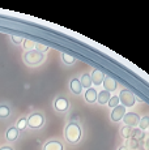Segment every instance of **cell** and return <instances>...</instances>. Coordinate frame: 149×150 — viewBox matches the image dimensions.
I'll return each mask as SVG.
<instances>
[{"label":"cell","instance_id":"d4e9b609","mask_svg":"<svg viewBox=\"0 0 149 150\" xmlns=\"http://www.w3.org/2000/svg\"><path fill=\"white\" fill-rule=\"evenodd\" d=\"M35 48H37V51L38 52H46V51L48 50V47L47 46H45V45H42V43H35Z\"/></svg>","mask_w":149,"mask_h":150},{"label":"cell","instance_id":"9a60e30c","mask_svg":"<svg viewBox=\"0 0 149 150\" xmlns=\"http://www.w3.org/2000/svg\"><path fill=\"white\" fill-rule=\"evenodd\" d=\"M71 90H72V93L74 94H80L82 91V86L81 83H80V81L77 79H73L72 81H71Z\"/></svg>","mask_w":149,"mask_h":150},{"label":"cell","instance_id":"4fadbf2b","mask_svg":"<svg viewBox=\"0 0 149 150\" xmlns=\"http://www.w3.org/2000/svg\"><path fill=\"white\" fill-rule=\"evenodd\" d=\"M132 134H133V128L132 127H128V125H123L120 128V136L126 140L128 138H132Z\"/></svg>","mask_w":149,"mask_h":150},{"label":"cell","instance_id":"3957f363","mask_svg":"<svg viewBox=\"0 0 149 150\" xmlns=\"http://www.w3.org/2000/svg\"><path fill=\"white\" fill-rule=\"evenodd\" d=\"M119 102L122 103V106L124 107H132L136 103V98H135L133 93L128 89H123L120 91V96H119Z\"/></svg>","mask_w":149,"mask_h":150},{"label":"cell","instance_id":"30bf717a","mask_svg":"<svg viewBox=\"0 0 149 150\" xmlns=\"http://www.w3.org/2000/svg\"><path fill=\"white\" fill-rule=\"evenodd\" d=\"M18 136H20V131L16 127H11V128H8V131L5 132V138H7V141H9V142L16 141L17 138H18Z\"/></svg>","mask_w":149,"mask_h":150},{"label":"cell","instance_id":"5bb4252c","mask_svg":"<svg viewBox=\"0 0 149 150\" xmlns=\"http://www.w3.org/2000/svg\"><path fill=\"white\" fill-rule=\"evenodd\" d=\"M110 91H99V94H98V97H97V100H98V103L99 105H107V102L110 100Z\"/></svg>","mask_w":149,"mask_h":150},{"label":"cell","instance_id":"8992f818","mask_svg":"<svg viewBox=\"0 0 149 150\" xmlns=\"http://www.w3.org/2000/svg\"><path fill=\"white\" fill-rule=\"evenodd\" d=\"M124 115H126V107L119 105V106H116L115 108H113V111H111V114H110V119L113 120V122H120V120H123Z\"/></svg>","mask_w":149,"mask_h":150},{"label":"cell","instance_id":"6da1fadb","mask_svg":"<svg viewBox=\"0 0 149 150\" xmlns=\"http://www.w3.org/2000/svg\"><path fill=\"white\" fill-rule=\"evenodd\" d=\"M82 137V129L79 123L71 122L65 125L64 128V138L68 144L71 145H76Z\"/></svg>","mask_w":149,"mask_h":150},{"label":"cell","instance_id":"603a6c76","mask_svg":"<svg viewBox=\"0 0 149 150\" xmlns=\"http://www.w3.org/2000/svg\"><path fill=\"white\" fill-rule=\"evenodd\" d=\"M137 146H139V142H137V140H135V138H128V142H127V148L130 150H133L136 149Z\"/></svg>","mask_w":149,"mask_h":150},{"label":"cell","instance_id":"2e32d148","mask_svg":"<svg viewBox=\"0 0 149 150\" xmlns=\"http://www.w3.org/2000/svg\"><path fill=\"white\" fill-rule=\"evenodd\" d=\"M80 83H81V86H82V88H85V89H89V88H90V85H92V77H90L88 73L82 74L81 80H80Z\"/></svg>","mask_w":149,"mask_h":150},{"label":"cell","instance_id":"e0dca14e","mask_svg":"<svg viewBox=\"0 0 149 150\" xmlns=\"http://www.w3.org/2000/svg\"><path fill=\"white\" fill-rule=\"evenodd\" d=\"M11 115V108L7 105H0V119H5Z\"/></svg>","mask_w":149,"mask_h":150},{"label":"cell","instance_id":"277c9868","mask_svg":"<svg viewBox=\"0 0 149 150\" xmlns=\"http://www.w3.org/2000/svg\"><path fill=\"white\" fill-rule=\"evenodd\" d=\"M24 59H25V62H26L28 64L37 65V64H39V63L43 60V54L38 52V51H35V50L26 51V54H25Z\"/></svg>","mask_w":149,"mask_h":150},{"label":"cell","instance_id":"83f0119b","mask_svg":"<svg viewBox=\"0 0 149 150\" xmlns=\"http://www.w3.org/2000/svg\"><path fill=\"white\" fill-rule=\"evenodd\" d=\"M118 150H130V149H128L127 146H120V148H119Z\"/></svg>","mask_w":149,"mask_h":150},{"label":"cell","instance_id":"cb8c5ba5","mask_svg":"<svg viewBox=\"0 0 149 150\" xmlns=\"http://www.w3.org/2000/svg\"><path fill=\"white\" fill-rule=\"evenodd\" d=\"M144 137V133H143L141 129H133V134H132V138L135 140H140V138Z\"/></svg>","mask_w":149,"mask_h":150},{"label":"cell","instance_id":"d6986e66","mask_svg":"<svg viewBox=\"0 0 149 150\" xmlns=\"http://www.w3.org/2000/svg\"><path fill=\"white\" fill-rule=\"evenodd\" d=\"M24 47H25V50H28V51L34 50V48H35V42L31 41V39H25L24 41Z\"/></svg>","mask_w":149,"mask_h":150},{"label":"cell","instance_id":"8fae6325","mask_svg":"<svg viewBox=\"0 0 149 150\" xmlns=\"http://www.w3.org/2000/svg\"><path fill=\"white\" fill-rule=\"evenodd\" d=\"M104 86H105V90L106 91H114L116 89V86H118V83L114 79H111V77H106L104 80Z\"/></svg>","mask_w":149,"mask_h":150},{"label":"cell","instance_id":"7c38bea8","mask_svg":"<svg viewBox=\"0 0 149 150\" xmlns=\"http://www.w3.org/2000/svg\"><path fill=\"white\" fill-rule=\"evenodd\" d=\"M97 97H98V93H97L96 89H93V88L87 89V91H85V99H87V102L94 103L97 100Z\"/></svg>","mask_w":149,"mask_h":150},{"label":"cell","instance_id":"ac0fdd59","mask_svg":"<svg viewBox=\"0 0 149 150\" xmlns=\"http://www.w3.org/2000/svg\"><path fill=\"white\" fill-rule=\"evenodd\" d=\"M139 128L141 129V131H145V129L149 128V116H144V117H141V119H140Z\"/></svg>","mask_w":149,"mask_h":150},{"label":"cell","instance_id":"7402d4cb","mask_svg":"<svg viewBox=\"0 0 149 150\" xmlns=\"http://www.w3.org/2000/svg\"><path fill=\"white\" fill-rule=\"evenodd\" d=\"M62 57H63V62H64L65 64H73L74 63V57L70 54H63Z\"/></svg>","mask_w":149,"mask_h":150},{"label":"cell","instance_id":"44dd1931","mask_svg":"<svg viewBox=\"0 0 149 150\" xmlns=\"http://www.w3.org/2000/svg\"><path fill=\"white\" fill-rule=\"evenodd\" d=\"M26 125H28V122H26V117H21V119L17 122V125H16V128L18 129V131H22V129H25L26 128Z\"/></svg>","mask_w":149,"mask_h":150},{"label":"cell","instance_id":"ba28073f","mask_svg":"<svg viewBox=\"0 0 149 150\" xmlns=\"http://www.w3.org/2000/svg\"><path fill=\"white\" fill-rule=\"evenodd\" d=\"M42 150H64V145L59 140H51L45 144Z\"/></svg>","mask_w":149,"mask_h":150},{"label":"cell","instance_id":"ffe728a7","mask_svg":"<svg viewBox=\"0 0 149 150\" xmlns=\"http://www.w3.org/2000/svg\"><path fill=\"white\" fill-rule=\"evenodd\" d=\"M119 97H116V96H114V97H111L110 98V100L107 102V105H109V107H111V108H115L116 106H119Z\"/></svg>","mask_w":149,"mask_h":150},{"label":"cell","instance_id":"9c48e42d","mask_svg":"<svg viewBox=\"0 0 149 150\" xmlns=\"http://www.w3.org/2000/svg\"><path fill=\"white\" fill-rule=\"evenodd\" d=\"M90 77H92V83H94V85H101L105 80V73L102 71H99V69H94Z\"/></svg>","mask_w":149,"mask_h":150},{"label":"cell","instance_id":"5b68a950","mask_svg":"<svg viewBox=\"0 0 149 150\" xmlns=\"http://www.w3.org/2000/svg\"><path fill=\"white\" fill-rule=\"evenodd\" d=\"M139 122H140V117L135 112H126L124 117H123V123L128 127H132V128L139 125Z\"/></svg>","mask_w":149,"mask_h":150},{"label":"cell","instance_id":"4316f807","mask_svg":"<svg viewBox=\"0 0 149 150\" xmlns=\"http://www.w3.org/2000/svg\"><path fill=\"white\" fill-rule=\"evenodd\" d=\"M0 150H15L13 148H11V146H1Z\"/></svg>","mask_w":149,"mask_h":150},{"label":"cell","instance_id":"52a82bcc","mask_svg":"<svg viewBox=\"0 0 149 150\" xmlns=\"http://www.w3.org/2000/svg\"><path fill=\"white\" fill-rule=\"evenodd\" d=\"M54 107L59 112H65L68 110V107H70V102H68V99H65V98L59 97V98H56L55 102H54Z\"/></svg>","mask_w":149,"mask_h":150},{"label":"cell","instance_id":"484cf974","mask_svg":"<svg viewBox=\"0 0 149 150\" xmlns=\"http://www.w3.org/2000/svg\"><path fill=\"white\" fill-rule=\"evenodd\" d=\"M12 42L16 45H20L21 42H24V38H21L20 35H12Z\"/></svg>","mask_w":149,"mask_h":150},{"label":"cell","instance_id":"7a4b0ae2","mask_svg":"<svg viewBox=\"0 0 149 150\" xmlns=\"http://www.w3.org/2000/svg\"><path fill=\"white\" fill-rule=\"evenodd\" d=\"M28 122V127L31 129H39L42 128V125L45 124V116L41 114V112H33L28 116L26 119Z\"/></svg>","mask_w":149,"mask_h":150}]
</instances>
